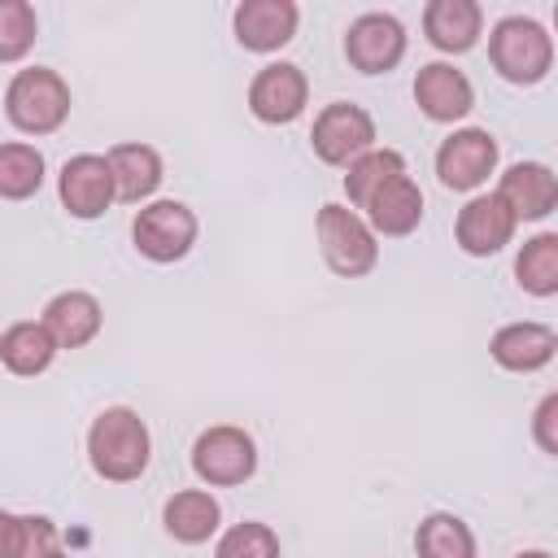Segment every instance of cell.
<instances>
[{
    "mask_svg": "<svg viewBox=\"0 0 558 558\" xmlns=\"http://www.w3.org/2000/svg\"><path fill=\"white\" fill-rule=\"evenodd\" d=\"M414 554L418 558H480V545L466 519L449 510H432L414 532Z\"/></svg>",
    "mask_w": 558,
    "mask_h": 558,
    "instance_id": "obj_24",
    "label": "cell"
},
{
    "mask_svg": "<svg viewBox=\"0 0 558 558\" xmlns=\"http://www.w3.org/2000/svg\"><path fill=\"white\" fill-rule=\"evenodd\" d=\"M514 283L527 296H558V231H536L514 253Z\"/></svg>",
    "mask_w": 558,
    "mask_h": 558,
    "instance_id": "obj_23",
    "label": "cell"
},
{
    "mask_svg": "<svg viewBox=\"0 0 558 558\" xmlns=\"http://www.w3.org/2000/svg\"><path fill=\"white\" fill-rule=\"evenodd\" d=\"M497 196L519 222H541L558 209V174L545 161H514L497 179Z\"/></svg>",
    "mask_w": 558,
    "mask_h": 558,
    "instance_id": "obj_16",
    "label": "cell"
},
{
    "mask_svg": "<svg viewBox=\"0 0 558 558\" xmlns=\"http://www.w3.org/2000/svg\"><path fill=\"white\" fill-rule=\"evenodd\" d=\"M44 327L52 331V340L61 344V349H83V344H92L96 336H100V327H105V305L92 296V292H83V288H65V292H57L48 305H44Z\"/></svg>",
    "mask_w": 558,
    "mask_h": 558,
    "instance_id": "obj_18",
    "label": "cell"
},
{
    "mask_svg": "<svg viewBox=\"0 0 558 558\" xmlns=\"http://www.w3.org/2000/svg\"><path fill=\"white\" fill-rule=\"evenodd\" d=\"M397 174H410L405 157H401L397 148H371L366 157H357V161L344 170V196H349V205L362 214V209L371 205V196H375L384 183H392Z\"/></svg>",
    "mask_w": 558,
    "mask_h": 558,
    "instance_id": "obj_25",
    "label": "cell"
},
{
    "mask_svg": "<svg viewBox=\"0 0 558 558\" xmlns=\"http://www.w3.org/2000/svg\"><path fill=\"white\" fill-rule=\"evenodd\" d=\"M196 235H201V222H196L192 205H183V201H148L131 218V244H135V253L148 257V262H157V266L183 262L192 253Z\"/></svg>",
    "mask_w": 558,
    "mask_h": 558,
    "instance_id": "obj_6",
    "label": "cell"
},
{
    "mask_svg": "<svg viewBox=\"0 0 558 558\" xmlns=\"http://www.w3.org/2000/svg\"><path fill=\"white\" fill-rule=\"evenodd\" d=\"M44 174H48V161L35 144L26 140H9L0 144V196L4 201H26L44 187Z\"/></svg>",
    "mask_w": 558,
    "mask_h": 558,
    "instance_id": "obj_26",
    "label": "cell"
},
{
    "mask_svg": "<svg viewBox=\"0 0 558 558\" xmlns=\"http://www.w3.org/2000/svg\"><path fill=\"white\" fill-rule=\"evenodd\" d=\"M310 105V78L296 61H270L248 78V113L266 126H288Z\"/></svg>",
    "mask_w": 558,
    "mask_h": 558,
    "instance_id": "obj_10",
    "label": "cell"
},
{
    "mask_svg": "<svg viewBox=\"0 0 558 558\" xmlns=\"http://www.w3.org/2000/svg\"><path fill=\"white\" fill-rule=\"evenodd\" d=\"M192 471L205 488H240L257 475V440L235 423H214L192 440Z\"/></svg>",
    "mask_w": 558,
    "mask_h": 558,
    "instance_id": "obj_5",
    "label": "cell"
},
{
    "mask_svg": "<svg viewBox=\"0 0 558 558\" xmlns=\"http://www.w3.org/2000/svg\"><path fill=\"white\" fill-rule=\"evenodd\" d=\"M414 105L427 122L453 126L475 109V87L453 61H427L414 74Z\"/></svg>",
    "mask_w": 558,
    "mask_h": 558,
    "instance_id": "obj_13",
    "label": "cell"
},
{
    "mask_svg": "<svg viewBox=\"0 0 558 558\" xmlns=\"http://www.w3.org/2000/svg\"><path fill=\"white\" fill-rule=\"evenodd\" d=\"M501 144L484 126H453L436 148V179L449 192H480L488 174H497Z\"/></svg>",
    "mask_w": 558,
    "mask_h": 558,
    "instance_id": "obj_8",
    "label": "cell"
},
{
    "mask_svg": "<svg viewBox=\"0 0 558 558\" xmlns=\"http://www.w3.org/2000/svg\"><path fill=\"white\" fill-rule=\"evenodd\" d=\"M161 527L179 545H205L222 527V506L209 488H179L161 506Z\"/></svg>",
    "mask_w": 558,
    "mask_h": 558,
    "instance_id": "obj_19",
    "label": "cell"
},
{
    "mask_svg": "<svg viewBox=\"0 0 558 558\" xmlns=\"http://www.w3.org/2000/svg\"><path fill=\"white\" fill-rule=\"evenodd\" d=\"M57 196H61V209L70 218H78V222L100 218L118 201L109 157L105 153H74L57 174Z\"/></svg>",
    "mask_w": 558,
    "mask_h": 558,
    "instance_id": "obj_11",
    "label": "cell"
},
{
    "mask_svg": "<svg viewBox=\"0 0 558 558\" xmlns=\"http://www.w3.org/2000/svg\"><path fill=\"white\" fill-rule=\"evenodd\" d=\"M554 353H558V331L549 323H536V318L501 323L488 336V357L510 375H536L554 362Z\"/></svg>",
    "mask_w": 558,
    "mask_h": 558,
    "instance_id": "obj_14",
    "label": "cell"
},
{
    "mask_svg": "<svg viewBox=\"0 0 558 558\" xmlns=\"http://www.w3.org/2000/svg\"><path fill=\"white\" fill-rule=\"evenodd\" d=\"M519 231V218L510 214V205L497 196V192H475L458 218H453V244L466 253V257H493L501 253Z\"/></svg>",
    "mask_w": 558,
    "mask_h": 558,
    "instance_id": "obj_12",
    "label": "cell"
},
{
    "mask_svg": "<svg viewBox=\"0 0 558 558\" xmlns=\"http://www.w3.org/2000/svg\"><path fill=\"white\" fill-rule=\"evenodd\" d=\"M57 523L44 514H0V558H44L48 549H57Z\"/></svg>",
    "mask_w": 558,
    "mask_h": 558,
    "instance_id": "obj_27",
    "label": "cell"
},
{
    "mask_svg": "<svg viewBox=\"0 0 558 558\" xmlns=\"http://www.w3.org/2000/svg\"><path fill=\"white\" fill-rule=\"evenodd\" d=\"M310 148L323 166L349 170L357 157H366L375 148V118L353 100H331L314 113Z\"/></svg>",
    "mask_w": 558,
    "mask_h": 558,
    "instance_id": "obj_7",
    "label": "cell"
},
{
    "mask_svg": "<svg viewBox=\"0 0 558 558\" xmlns=\"http://www.w3.org/2000/svg\"><path fill=\"white\" fill-rule=\"evenodd\" d=\"M70 83L52 70V65H26L13 70V78L4 83V118L22 131V135H52L65 126L70 118Z\"/></svg>",
    "mask_w": 558,
    "mask_h": 558,
    "instance_id": "obj_3",
    "label": "cell"
},
{
    "mask_svg": "<svg viewBox=\"0 0 558 558\" xmlns=\"http://www.w3.org/2000/svg\"><path fill=\"white\" fill-rule=\"evenodd\" d=\"M61 353V344L52 340V331L44 327V318H22V323H9L4 336H0V362L9 375H44L52 366V357Z\"/></svg>",
    "mask_w": 558,
    "mask_h": 558,
    "instance_id": "obj_22",
    "label": "cell"
},
{
    "mask_svg": "<svg viewBox=\"0 0 558 558\" xmlns=\"http://www.w3.org/2000/svg\"><path fill=\"white\" fill-rule=\"evenodd\" d=\"M362 218L371 222L375 235H388V240H401V235L418 231V222H423V192H418V183L410 174H397L392 183H384L371 196Z\"/></svg>",
    "mask_w": 558,
    "mask_h": 558,
    "instance_id": "obj_21",
    "label": "cell"
},
{
    "mask_svg": "<svg viewBox=\"0 0 558 558\" xmlns=\"http://www.w3.org/2000/svg\"><path fill=\"white\" fill-rule=\"evenodd\" d=\"M532 440H536L541 453L558 458V388L536 401V410H532Z\"/></svg>",
    "mask_w": 558,
    "mask_h": 558,
    "instance_id": "obj_30",
    "label": "cell"
},
{
    "mask_svg": "<svg viewBox=\"0 0 558 558\" xmlns=\"http://www.w3.org/2000/svg\"><path fill=\"white\" fill-rule=\"evenodd\" d=\"M39 35V17L31 0H0V61L17 65Z\"/></svg>",
    "mask_w": 558,
    "mask_h": 558,
    "instance_id": "obj_29",
    "label": "cell"
},
{
    "mask_svg": "<svg viewBox=\"0 0 558 558\" xmlns=\"http://www.w3.org/2000/svg\"><path fill=\"white\" fill-rule=\"evenodd\" d=\"M488 61L506 83L536 87L554 70V35L527 13H506L488 31Z\"/></svg>",
    "mask_w": 558,
    "mask_h": 558,
    "instance_id": "obj_2",
    "label": "cell"
},
{
    "mask_svg": "<svg viewBox=\"0 0 558 558\" xmlns=\"http://www.w3.org/2000/svg\"><path fill=\"white\" fill-rule=\"evenodd\" d=\"M109 166H113V183H118V201L126 205H148L153 192L161 187L166 179V161L153 144H140V140H126V144H113L109 153Z\"/></svg>",
    "mask_w": 558,
    "mask_h": 558,
    "instance_id": "obj_20",
    "label": "cell"
},
{
    "mask_svg": "<svg viewBox=\"0 0 558 558\" xmlns=\"http://www.w3.org/2000/svg\"><path fill=\"white\" fill-rule=\"evenodd\" d=\"M314 235H318V253H323L327 270L340 279H362L379 266V235L353 205L327 201L314 214Z\"/></svg>",
    "mask_w": 558,
    "mask_h": 558,
    "instance_id": "obj_4",
    "label": "cell"
},
{
    "mask_svg": "<svg viewBox=\"0 0 558 558\" xmlns=\"http://www.w3.org/2000/svg\"><path fill=\"white\" fill-rule=\"evenodd\" d=\"M405 48H410V35L401 26V17L384 13V9H371V13H357L344 31V61L357 70V74H388L405 61Z\"/></svg>",
    "mask_w": 558,
    "mask_h": 558,
    "instance_id": "obj_9",
    "label": "cell"
},
{
    "mask_svg": "<svg viewBox=\"0 0 558 558\" xmlns=\"http://www.w3.org/2000/svg\"><path fill=\"white\" fill-rule=\"evenodd\" d=\"M554 35H558V4H554Z\"/></svg>",
    "mask_w": 558,
    "mask_h": 558,
    "instance_id": "obj_33",
    "label": "cell"
},
{
    "mask_svg": "<svg viewBox=\"0 0 558 558\" xmlns=\"http://www.w3.org/2000/svg\"><path fill=\"white\" fill-rule=\"evenodd\" d=\"M514 558H554V554H549V549H519Z\"/></svg>",
    "mask_w": 558,
    "mask_h": 558,
    "instance_id": "obj_31",
    "label": "cell"
},
{
    "mask_svg": "<svg viewBox=\"0 0 558 558\" xmlns=\"http://www.w3.org/2000/svg\"><path fill=\"white\" fill-rule=\"evenodd\" d=\"M44 558H74V554H65V549H48Z\"/></svg>",
    "mask_w": 558,
    "mask_h": 558,
    "instance_id": "obj_32",
    "label": "cell"
},
{
    "mask_svg": "<svg viewBox=\"0 0 558 558\" xmlns=\"http://www.w3.org/2000/svg\"><path fill=\"white\" fill-rule=\"evenodd\" d=\"M214 558H283V545L270 523L244 519V523H231L227 532H218Z\"/></svg>",
    "mask_w": 558,
    "mask_h": 558,
    "instance_id": "obj_28",
    "label": "cell"
},
{
    "mask_svg": "<svg viewBox=\"0 0 558 558\" xmlns=\"http://www.w3.org/2000/svg\"><path fill=\"white\" fill-rule=\"evenodd\" d=\"M423 35L436 52L462 57L484 35V9L475 0H427L423 9Z\"/></svg>",
    "mask_w": 558,
    "mask_h": 558,
    "instance_id": "obj_17",
    "label": "cell"
},
{
    "mask_svg": "<svg viewBox=\"0 0 558 558\" xmlns=\"http://www.w3.org/2000/svg\"><path fill=\"white\" fill-rule=\"evenodd\" d=\"M87 462L109 484H131L153 462V432L131 405H105L87 427Z\"/></svg>",
    "mask_w": 558,
    "mask_h": 558,
    "instance_id": "obj_1",
    "label": "cell"
},
{
    "mask_svg": "<svg viewBox=\"0 0 558 558\" xmlns=\"http://www.w3.org/2000/svg\"><path fill=\"white\" fill-rule=\"evenodd\" d=\"M296 22H301L296 0H244V4H235V13H231L235 44H240L244 52H257V57L279 52L283 44H292Z\"/></svg>",
    "mask_w": 558,
    "mask_h": 558,
    "instance_id": "obj_15",
    "label": "cell"
}]
</instances>
